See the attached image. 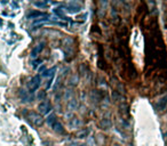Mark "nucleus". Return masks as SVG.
<instances>
[{
	"instance_id": "1",
	"label": "nucleus",
	"mask_w": 167,
	"mask_h": 146,
	"mask_svg": "<svg viewBox=\"0 0 167 146\" xmlns=\"http://www.w3.org/2000/svg\"><path fill=\"white\" fill-rule=\"evenodd\" d=\"M26 119H28V120H29V121L36 127H40L43 123H44V118L41 117L39 113L29 112L28 114H26Z\"/></svg>"
},
{
	"instance_id": "2",
	"label": "nucleus",
	"mask_w": 167,
	"mask_h": 146,
	"mask_svg": "<svg viewBox=\"0 0 167 146\" xmlns=\"http://www.w3.org/2000/svg\"><path fill=\"white\" fill-rule=\"evenodd\" d=\"M40 85H41L40 75H36V77H33V78L28 82V89H29L30 93H33V91H36V90L40 87Z\"/></svg>"
},
{
	"instance_id": "3",
	"label": "nucleus",
	"mask_w": 167,
	"mask_h": 146,
	"mask_svg": "<svg viewBox=\"0 0 167 146\" xmlns=\"http://www.w3.org/2000/svg\"><path fill=\"white\" fill-rule=\"evenodd\" d=\"M166 107H167V95L155 103V108L157 110L158 112H162L164 110H166Z\"/></svg>"
},
{
	"instance_id": "4",
	"label": "nucleus",
	"mask_w": 167,
	"mask_h": 146,
	"mask_svg": "<svg viewBox=\"0 0 167 146\" xmlns=\"http://www.w3.org/2000/svg\"><path fill=\"white\" fill-rule=\"evenodd\" d=\"M50 110H52V105L47 101L40 103L39 105H38V111H39L40 114H48L50 112Z\"/></svg>"
},
{
	"instance_id": "5",
	"label": "nucleus",
	"mask_w": 167,
	"mask_h": 146,
	"mask_svg": "<svg viewBox=\"0 0 167 146\" xmlns=\"http://www.w3.org/2000/svg\"><path fill=\"white\" fill-rule=\"evenodd\" d=\"M98 124H100V127H101L102 129L105 130V129H109V128L111 127V120H110L109 118H103V119L100 121Z\"/></svg>"
},
{
	"instance_id": "6",
	"label": "nucleus",
	"mask_w": 167,
	"mask_h": 146,
	"mask_svg": "<svg viewBox=\"0 0 167 146\" xmlns=\"http://www.w3.org/2000/svg\"><path fill=\"white\" fill-rule=\"evenodd\" d=\"M52 128H53V130H54L55 132H57V134H63L64 132V128H63V126H62V123L61 122H59V121H56L52 126Z\"/></svg>"
},
{
	"instance_id": "7",
	"label": "nucleus",
	"mask_w": 167,
	"mask_h": 146,
	"mask_svg": "<svg viewBox=\"0 0 167 146\" xmlns=\"http://www.w3.org/2000/svg\"><path fill=\"white\" fill-rule=\"evenodd\" d=\"M29 93L30 91H24V90L21 91V97L23 99V102H31V101L33 99V96L30 95Z\"/></svg>"
},
{
	"instance_id": "8",
	"label": "nucleus",
	"mask_w": 167,
	"mask_h": 146,
	"mask_svg": "<svg viewBox=\"0 0 167 146\" xmlns=\"http://www.w3.org/2000/svg\"><path fill=\"white\" fill-rule=\"evenodd\" d=\"M43 48H44V44H40V45H38V46H36L35 47V49L32 50V53H31V55H32V57H37V55L43 50Z\"/></svg>"
},
{
	"instance_id": "9",
	"label": "nucleus",
	"mask_w": 167,
	"mask_h": 146,
	"mask_svg": "<svg viewBox=\"0 0 167 146\" xmlns=\"http://www.w3.org/2000/svg\"><path fill=\"white\" fill-rule=\"evenodd\" d=\"M70 127H72V128H78V127L81 126V121L80 120H78L77 118H74V119H72V121H70Z\"/></svg>"
},
{
	"instance_id": "10",
	"label": "nucleus",
	"mask_w": 167,
	"mask_h": 146,
	"mask_svg": "<svg viewBox=\"0 0 167 146\" xmlns=\"http://www.w3.org/2000/svg\"><path fill=\"white\" fill-rule=\"evenodd\" d=\"M56 121H57V120H56V115H55V114H50V115L46 119V122L48 123L49 126H53Z\"/></svg>"
},
{
	"instance_id": "11",
	"label": "nucleus",
	"mask_w": 167,
	"mask_h": 146,
	"mask_svg": "<svg viewBox=\"0 0 167 146\" xmlns=\"http://www.w3.org/2000/svg\"><path fill=\"white\" fill-rule=\"evenodd\" d=\"M40 16H47L46 14H44V13H40V12H33V13H31V14H29V16H28V18H38V17H40Z\"/></svg>"
},
{
	"instance_id": "12",
	"label": "nucleus",
	"mask_w": 167,
	"mask_h": 146,
	"mask_svg": "<svg viewBox=\"0 0 167 146\" xmlns=\"http://www.w3.org/2000/svg\"><path fill=\"white\" fill-rule=\"evenodd\" d=\"M45 97H46V91L45 90L39 91L38 95H37V99H39V101H45Z\"/></svg>"
},
{
	"instance_id": "13",
	"label": "nucleus",
	"mask_w": 167,
	"mask_h": 146,
	"mask_svg": "<svg viewBox=\"0 0 167 146\" xmlns=\"http://www.w3.org/2000/svg\"><path fill=\"white\" fill-rule=\"evenodd\" d=\"M41 63V61H40V59H37V61H33V62H32V66H33V68H38V66H39V64Z\"/></svg>"
},
{
	"instance_id": "14",
	"label": "nucleus",
	"mask_w": 167,
	"mask_h": 146,
	"mask_svg": "<svg viewBox=\"0 0 167 146\" xmlns=\"http://www.w3.org/2000/svg\"><path fill=\"white\" fill-rule=\"evenodd\" d=\"M35 6H38V7H45V6H46V2H35Z\"/></svg>"
}]
</instances>
